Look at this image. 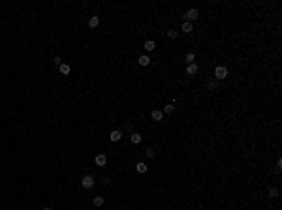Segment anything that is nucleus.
Wrapping results in <instances>:
<instances>
[{
    "label": "nucleus",
    "instance_id": "nucleus-1",
    "mask_svg": "<svg viewBox=\"0 0 282 210\" xmlns=\"http://www.w3.org/2000/svg\"><path fill=\"white\" fill-rule=\"evenodd\" d=\"M228 68H226V66H216V68H214V77H216L218 81H222V79H226L228 77Z\"/></svg>",
    "mask_w": 282,
    "mask_h": 210
},
{
    "label": "nucleus",
    "instance_id": "nucleus-2",
    "mask_svg": "<svg viewBox=\"0 0 282 210\" xmlns=\"http://www.w3.org/2000/svg\"><path fill=\"white\" fill-rule=\"evenodd\" d=\"M81 186H83L85 189H90L92 186H94V176H92V175H85L83 178H81Z\"/></svg>",
    "mask_w": 282,
    "mask_h": 210
},
{
    "label": "nucleus",
    "instance_id": "nucleus-3",
    "mask_svg": "<svg viewBox=\"0 0 282 210\" xmlns=\"http://www.w3.org/2000/svg\"><path fill=\"white\" fill-rule=\"evenodd\" d=\"M198 15H199V11H198V9H194V8H190V9H188L186 13L182 15V17L186 19L188 23H192V21H196V19H198Z\"/></svg>",
    "mask_w": 282,
    "mask_h": 210
},
{
    "label": "nucleus",
    "instance_id": "nucleus-4",
    "mask_svg": "<svg viewBox=\"0 0 282 210\" xmlns=\"http://www.w3.org/2000/svg\"><path fill=\"white\" fill-rule=\"evenodd\" d=\"M120 137H122V131H120V130H113V131L109 133V139H111L113 143L120 141Z\"/></svg>",
    "mask_w": 282,
    "mask_h": 210
},
{
    "label": "nucleus",
    "instance_id": "nucleus-5",
    "mask_svg": "<svg viewBox=\"0 0 282 210\" xmlns=\"http://www.w3.org/2000/svg\"><path fill=\"white\" fill-rule=\"evenodd\" d=\"M94 161H96V165H98V167H104L107 163V158H105V154H98L94 158Z\"/></svg>",
    "mask_w": 282,
    "mask_h": 210
},
{
    "label": "nucleus",
    "instance_id": "nucleus-6",
    "mask_svg": "<svg viewBox=\"0 0 282 210\" xmlns=\"http://www.w3.org/2000/svg\"><path fill=\"white\" fill-rule=\"evenodd\" d=\"M198 71H199V66H198L196 62H194V64H188V68H186V73H188V75H196Z\"/></svg>",
    "mask_w": 282,
    "mask_h": 210
},
{
    "label": "nucleus",
    "instance_id": "nucleus-7",
    "mask_svg": "<svg viewBox=\"0 0 282 210\" xmlns=\"http://www.w3.org/2000/svg\"><path fill=\"white\" fill-rule=\"evenodd\" d=\"M98 24H100V17H98V15H92V17L89 19V27L90 28H96Z\"/></svg>",
    "mask_w": 282,
    "mask_h": 210
},
{
    "label": "nucleus",
    "instance_id": "nucleus-8",
    "mask_svg": "<svg viewBox=\"0 0 282 210\" xmlns=\"http://www.w3.org/2000/svg\"><path fill=\"white\" fill-rule=\"evenodd\" d=\"M141 139H143V137H141V133H136V131H132V135H130V141L134 143V145H139V143H141Z\"/></svg>",
    "mask_w": 282,
    "mask_h": 210
},
{
    "label": "nucleus",
    "instance_id": "nucleus-9",
    "mask_svg": "<svg viewBox=\"0 0 282 210\" xmlns=\"http://www.w3.org/2000/svg\"><path fill=\"white\" fill-rule=\"evenodd\" d=\"M151 118L154 120V122H160V120L164 118V113H162V111H152V113H151Z\"/></svg>",
    "mask_w": 282,
    "mask_h": 210
},
{
    "label": "nucleus",
    "instance_id": "nucleus-10",
    "mask_svg": "<svg viewBox=\"0 0 282 210\" xmlns=\"http://www.w3.org/2000/svg\"><path fill=\"white\" fill-rule=\"evenodd\" d=\"M136 171H137V173H141V175H143V173H147V171H149L147 163H143V161H139V163H136Z\"/></svg>",
    "mask_w": 282,
    "mask_h": 210
},
{
    "label": "nucleus",
    "instance_id": "nucleus-11",
    "mask_svg": "<svg viewBox=\"0 0 282 210\" xmlns=\"http://www.w3.org/2000/svg\"><path fill=\"white\" fill-rule=\"evenodd\" d=\"M181 30H182V32H184V34H190V32H192V30H194V27H192V23H188V21H184V23H182V27H181Z\"/></svg>",
    "mask_w": 282,
    "mask_h": 210
},
{
    "label": "nucleus",
    "instance_id": "nucleus-12",
    "mask_svg": "<svg viewBox=\"0 0 282 210\" xmlns=\"http://www.w3.org/2000/svg\"><path fill=\"white\" fill-rule=\"evenodd\" d=\"M137 62H139L141 66H149L151 64V58H149V54H141L139 58H137Z\"/></svg>",
    "mask_w": 282,
    "mask_h": 210
},
{
    "label": "nucleus",
    "instance_id": "nucleus-13",
    "mask_svg": "<svg viewBox=\"0 0 282 210\" xmlns=\"http://www.w3.org/2000/svg\"><path fill=\"white\" fill-rule=\"evenodd\" d=\"M58 70H60V73H62V75H70V71H71V68L68 64H64V62L58 66Z\"/></svg>",
    "mask_w": 282,
    "mask_h": 210
},
{
    "label": "nucleus",
    "instance_id": "nucleus-14",
    "mask_svg": "<svg viewBox=\"0 0 282 210\" xmlns=\"http://www.w3.org/2000/svg\"><path fill=\"white\" fill-rule=\"evenodd\" d=\"M143 47H145V51H154V47H156V43L152 42V39H147V42L143 43Z\"/></svg>",
    "mask_w": 282,
    "mask_h": 210
},
{
    "label": "nucleus",
    "instance_id": "nucleus-15",
    "mask_svg": "<svg viewBox=\"0 0 282 210\" xmlns=\"http://www.w3.org/2000/svg\"><path fill=\"white\" fill-rule=\"evenodd\" d=\"M184 60H186L188 64H194V62H196V54H194V53H188L186 56H184Z\"/></svg>",
    "mask_w": 282,
    "mask_h": 210
},
{
    "label": "nucleus",
    "instance_id": "nucleus-16",
    "mask_svg": "<svg viewBox=\"0 0 282 210\" xmlns=\"http://www.w3.org/2000/svg\"><path fill=\"white\" fill-rule=\"evenodd\" d=\"M177 36H179L177 30H173V28H169V30H167V38H169V39H175Z\"/></svg>",
    "mask_w": 282,
    "mask_h": 210
},
{
    "label": "nucleus",
    "instance_id": "nucleus-17",
    "mask_svg": "<svg viewBox=\"0 0 282 210\" xmlns=\"http://www.w3.org/2000/svg\"><path fill=\"white\" fill-rule=\"evenodd\" d=\"M207 88H209V90H216V88H218V83H216V81H209V83H207Z\"/></svg>",
    "mask_w": 282,
    "mask_h": 210
},
{
    "label": "nucleus",
    "instance_id": "nucleus-18",
    "mask_svg": "<svg viewBox=\"0 0 282 210\" xmlns=\"http://www.w3.org/2000/svg\"><path fill=\"white\" fill-rule=\"evenodd\" d=\"M173 111H175V105H166V107H164V111H162V113H166V115H171Z\"/></svg>",
    "mask_w": 282,
    "mask_h": 210
},
{
    "label": "nucleus",
    "instance_id": "nucleus-19",
    "mask_svg": "<svg viewBox=\"0 0 282 210\" xmlns=\"http://www.w3.org/2000/svg\"><path fill=\"white\" fill-rule=\"evenodd\" d=\"M92 203H94V206H102V204H104V197H100V195L94 197V201H92Z\"/></svg>",
    "mask_w": 282,
    "mask_h": 210
},
{
    "label": "nucleus",
    "instance_id": "nucleus-20",
    "mask_svg": "<svg viewBox=\"0 0 282 210\" xmlns=\"http://www.w3.org/2000/svg\"><path fill=\"white\" fill-rule=\"evenodd\" d=\"M269 195H271V197H278V195H280L278 188H271V189H269Z\"/></svg>",
    "mask_w": 282,
    "mask_h": 210
},
{
    "label": "nucleus",
    "instance_id": "nucleus-21",
    "mask_svg": "<svg viewBox=\"0 0 282 210\" xmlns=\"http://www.w3.org/2000/svg\"><path fill=\"white\" fill-rule=\"evenodd\" d=\"M145 156H147V158H152V156H154V150H152V148H147Z\"/></svg>",
    "mask_w": 282,
    "mask_h": 210
},
{
    "label": "nucleus",
    "instance_id": "nucleus-22",
    "mask_svg": "<svg viewBox=\"0 0 282 210\" xmlns=\"http://www.w3.org/2000/svg\"><path fill=\"white\" fill-rule=\"evenodd\" d=\"M53 62H55L56 66H60V64H62V60H60V56H55V58H53Z\"/></svg>",
    "mask_w": 282,
    "mask_h": 210
},
{
    "label": "nucleus",
    "instance_id": "nucleus-23",
    "mask_svg": "<svg viewBox=\"0 0 282 210\" xmlns=\"http://www.w3.org/2000/svg\"><path fill=\"white\" fill-rule=\"evenodd\" d=\"M43 210H51V208H43Z\"/></svg>",
    "mask_w": 282,
    "mask_h": 210
}]
</instances>
